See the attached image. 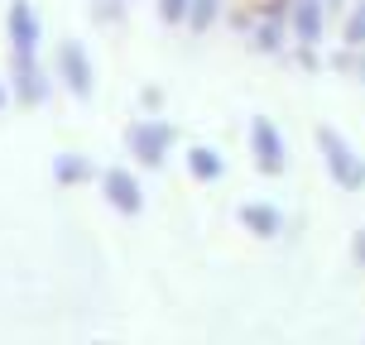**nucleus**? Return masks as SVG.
Segmentation results:
<instances>
[{
  "instance_id": "8",
  "label": "nucleus",
  "mask_w": 365,
  "mask_h": 345,
  "mask_svg": "<svg viewBox=\"0 0 365 345\" xmlns=\"http://www.w3.org/2000/svg\"><path fill=\"white\" fill-rule=\"evenodd\" d=\"M15 77H19V101H43V91H48V82H43V73H38L34 53H15Z\"/></svg>"
},
{
  "instance_id": "2",
  "label": "nucleus",
  "mask_w": 365,
  "mask_h": 345,
  "mask_svg": "<svg viewBox=\"0 0 365 345\" xmlns=\"http://www.w3.org/2000/svg\"><path fill=\"white\" fill-rule=\"evenodd\" d=\"M168 144H173V125H164V120H140V125H130V149H135L140 164L159 168Z\"/></svg>"
},
{
  "instance_id": "12",
  "label": "nucleus",
  "mask_w": 365,
  "mask_h": 345,
  "mask_svg": "<svg viewBox=\"0 0 365 345\" xmlns=\"http://www.w3.org/2000/svg\"><path fill=\"white\" fill-rule=\"evenodd\" d=\"M53 178L58 182H82V178H91V164H87V159H77V154H58Z\"/></svg>"
},
{
  "instance_id": "11",
  "label": "nucleus",
  "mask_w": 365,
  "mask_h": 345,
  "mask_svg": "<svg viewBox=\"0 0 365 345\" xmlns=\"http://www.w3.org/2000/svg\"><path fill=\"white\" fill-rule=\"evenodd\" d=\"M221 0H187V24H192V34H202V29H212V19H217Z\"/></svg>"
},
{
  "instance_id": "1",
  "label": "nucleus",
  "mask_w": 365,
  "mask_h": 345,
  "mask_svg": "<svg viewBox=\"0 0 365 345\" xmlns=\"http://www.w3.org/2000/svg\"><path fill=\"white\" fill-rule=\"evenodd\" d=\"M317 144H322V159H327L331 168V178L341 182L346 192H361L365 187V164H361V154L336 134V129H317Z\"/></svg>"
},
{
  "instance_id": "3",
  "label": "nucleus",
  "mask_w": 365,
  "mask_h": 345,
  "mask_svg": "<svg viewBox=\"0 0 365 345\" xmlns=\"http://www.w3.org/2000/svg\"><path fill=\"white\" fill-rule=\"evenodd\" d=\"M250 144H255V164L264 173H284V134L269 120H255L250 125Z\"/></svg>"
},
{
  "instance_id": "7",
  "label": "nucleus",
  "mask_w": 365,
  "mask_h": 345,
  "mask_svg": "<svg viewBox=\"0 0 365 345\" xmlns=\"http://www.w3.org/2000/svg\"><path fill=\"white\" fill-rule=\"evenodd\" d=\"M240 225L250 230V235L269 240L284 230V216H279V206H269V201H250V206H240Z\"/></svg>"
},
{
  "instance_id": "9",
  "label": "nucleus",
  "mask_w": 365,
  "mask_h": 345,
  "mask_svg": "<svg viewBox=\"0 0 365 345\" xmlns=\"http://www.w3.org/2000/svg\"><path fill=\"white\" fill-rule=\"evenodd\" d=\"M293 24H298V38L303 43H317L322 38V0H298V10H293Z\"/></svg>"
},
{
  "instance_id": "4",
  "label": "nucleus",
  "mask_w": 365,
  "mask_h": 345,
  "mask_svg": "<svg viewBox=\"0 0 365 345\" xmlns=\"http://www.w3.org/2000/svg\"><path fill=\"white\" fill-rule=\"evenodd\" d=\"M58 73H63V82H68L73 96H91V63L77 43H63L58 48Z\"/></svg>"
},
{
  "instance_id": "5",
  "label": "nucleus",
  "mask_w": 365,
  "mask_h": 345,
  "mask_svg": "<svg viewBox=\"0 0 365 345\" xmlns=\"http://www.w3.org/2000/svg\"><path fill=\"white\" fill-rule=\"evenodd\" d=\"M106 201L115 206V211H125V216H135V211L145 206V197H140V182L130 178L125 168H110V173H106Z\"/></svg>"
},
{
  "instance_id": "13",
  "label": "nucleus",
  "mask_w": 365,
  "mask_h": 345,
  "mask_svg": "<svg viewBox=\"0 0 365 345\" xmlns=\"http://www.w3.org/2000/svg\"><path fill=\"white\" fill-rule=\"evenodd\" d=\"M346 43H365V0L356 5V15L346 19Z\"/></svg>"
},
{
  "instance_id": "14",
  "label": "nucleus",
  "mask_w": 365,
  "mask_h": 345,
  "mask_svg": "<svg viewBox=\"0 0 365 345\" xmlns=\"http://www.w3.org/2000/svg\"><path fill=\"white\" fill-rule=\"evenodd\" d=\"M255 48H269V53L279 48V29H274V24H259L255 29Z\"/></svg>"
},
{
  "instance_id": "17",
  "label": "nucleus",
  "mask_w": 365,
  "mask_h": 345,
  "mask_svg": "<svg viewBox=\"0 0 365 345\" xmlns=\"http://www.w3.org/2000/svg\"><path fill=\"white\" fill-rule=\"evenodd\" d=\"M0 106H5V87H0Z\"/></svg>"
},
{
  "instance_id": "10",
  "label": "nucleus",
  "mask_w": 365,
  "mask_h": 345,
  "mask_svg": "<svg viewBox=\"0 0 365 345\" xmlns=\"http://www.w3.org/2000/svg\"><path fill=\"white\" fill-rule=\"evenodd\" d=\"M187 173L202 178V182L221 178V154H217V149H192V154H187Z\"/></svg>"
},
{
  "instance_id": "16",
  "label": "nucleus",
  "mask_w": 365,
  "mask_h": 345,
  "mask_svg": "<svg viewBox=\"0 0 365 345\" xmlns=\"http://www.w3.org/2000/svg\"><path fill=\"white\" fill-rule=\"evenodd\" d=\"M356 259H361V264H365V230H361V235H356Z\"/></svg>"
},
{
  "instance_id": "6",
  "label": "nucleus",
  "mask_w": 365,
  "mask_h": 345,
  "mask_svg": "<svg viewBox=\"0 0 365 345\" xmlns=\"http://www.w3.org/2000/svg\"><path fill=\"white\" fill-rule=\"evenodd\" d=\"M10 43H15V53H34L38 48V19L29 10V0L10 5Z\"/></svg>"
},
{
  "instance_id": "18",
  "label": "nucleus",
  "mask_w": 365,
  "mask_h": 345,
  "mask_svg": "<svg viewBox=\"0 0 365 345\" xmlns=\"http://www.w3.org/2000/svg\"><path fill=\"white\" fill-rule=\"evenodd\" d=\"M322 5H327V0H322Z\"/></svg>"
},
{
  "instance_id": "15",
  "label": "nucleus",
  "mask_w": 365,
  "mask_h": 345,
  "mask_svg": "<svg viewBox=\"0 0 365 345\" xmlns=\"http://www.w3.org/2000/svg\"><path fill=\"white\" fill-rule=\"evenodd\" d=\"M187 15V0H164V19H182Z\"/></svg>"
}]
</instances>
